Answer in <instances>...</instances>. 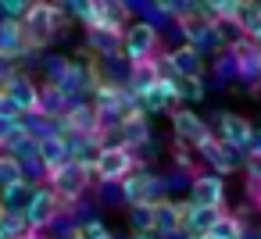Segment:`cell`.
<instances>
[{
	"instance_id": "1",
	"label": "cell",
	"mask_w": 261,
	"mask_h": 239,
	"mask_svg": "<svg viewBox=\"0 0 261 239\" xmlns=\"http://www.w3.org/2000/svg\"><path fill=\"white\" fill-rule=\"evenodd\" d=\"M93 168L90 164H79V161H68L65 168H58V171H50L47 175V186L58 193V200H61V207L65 211H72L90 189H93Z\"/></svg>"
},
{
	"instance_id": "2",
	"label": "cell",
	"mask_w": 261,
	"mask_h": 239,
	"mask_svg": "<svg viewBox=\"0 0 261 239\" xmlns=\"http://www.w3.org/2000/svg\"><path fill=\"white\" fill-rule=\"evenodd\" d=\"M158 54H161V33L150 29L147 22H129V29L122 36V57L129 61V68L147 65Z\"/></svg>"
},
{
	"instance_id": "3",
	"label": "cell",
	"mask_w": 261,
	"mask_h": 239,
	"mask_svg": "<svg viewBox=\"0 0 261 239\" xmlns=\"http://www.w3.org/2000/svg\"><path fill=\"white\" fill-rule=\"evenodd\" d=\"M136 168H140V157H136L129 146H122V143H108V146L97 154V161H93L97 182H125Z\"/></svg>"
},
{
	"instance_id": "4",
	"label": "cell",
	"mask_w": 261,
	"mask_h": 239,
	"mask_svg": "<svg viewBox=\"0 0 261 239\" xmlns=\"http://www.w3.org/2000/svg\"><path fill=\"white\" fill-rule=\"evenodd\" d=\"M61 211L65 207H61V200L50 186H33V196H29L22 218H25L29 232H50V225L61 218Z\"/></svg>"
},
{
	"instance_id": "5",
	"label": "cell",
	"mask_w": 261,
	"mask_h": 239,
	"mask_svg": "<svg viewBox=\"0 0 261 239\" xmlns=\"http://www.w3.org/2000/svg\"><path fill=\"white\" fill-rule=\"evenodd\" d=\"M168 122H172V136H175V143H186V146H200L207 136H215V132L207 129V122H204L193 107H172Z\"/></svg>"
},
{
	"instance_id": "6",
	"label": "cell",
	"mask_w": 261,
	"mask_h": 239,
	"mask_svg": "<svg viewBox=\"0 0 261 239\" xmlns=\"http://www.w3.org/2000/svg\"><path fill=\"white\" fill-rule=\"evenodd\" d=\"M197 150V157L215 171V175H232L236 168H243V154H236V150H229L218 136H207L200 146H193Z\"/></svg>"
},
{
	"instance_id": "7",
	"label": "cell",
	"mask_w": 261,
	"mask_h": 239,
	"mask_svg": "<svg viewBox=\"0 0 261 239\" xmlns=\"http://www.w3.org/2000/svg\"><path fill=\"white\" fill-rule=\"evenodd\" d=\"M190 203L211 207V211H225V178L215 175V171H197L193 186H190Z\"/></svg>"
},
{
	"instance_id": "8",
	"label": "cell",
	"mask_w": 261,
	"mask_h": 239,
	"mask_svg": "<svg viewBox=\"0 0 261 239\" xmlns=\"http://www.w3.org/2000/svg\"><path fill=\"white\" fill-rule=\"evenodd\" d=\"M250 132H254L250 118H243V114H236V111H222V114H218V139H222L229 150L247 154Z\"/></svg>"
},
{
	"instance_id": "9",
	"label": "cell",
	"mask_w": 261,
	"mask_h": 239,
	"mask_svg": "<svg viewBox=\"0 0 261 239\" xmlns=\"http://www.w3.org/2000/svg\"><path fill=\"white\" fill-rule=\"evenodd\" d=\"M4 97L18 107V114H22V118L40 111V86H36V82H33V75H25V72H18V75L4 86Z\"/></svg>"
},
{
	"instance_id": "10",
	"label": "cell",
	"mask_w": 261,
	"mask_h": 239,
	"mask_svg": "<svg viewBox=\"0 0 261 239\" xmlns=\"http://www.w3.org/2000/svg\"><path fill=\"white\" fill-rule=\"evenodd\" d=\"M140 111L150 118V114H172V104H179V97H175V82L172 79H158L140 100Z\"/></svg>"
},
{
	"instance_id": "11",
	"label": "cell",
	"mask_w": 261,
	"mask_h": 239,
	"mask_svg": "<svg viewBox=\"0 0 261 239\" xmlns=\"http://www.w3.org/2000/svg\"><path fill=\"white\" fill-rule=\"evenodd\" d=\"M165 54H168V65H172L175 79H204V57L193 47L179 43V47H168Z\"/></svg>"
},
{
	"instance_id": "12",
	"label": "cell",
	"mask_w": 261,
	"mask_h": 239,
	"mask_svg": "<svg viewBox=\"0 0 261 239\" xmlns=\"http://www.w3.org/2000/svg\"><path fill=\"white\" fill-rule=\"evenodd\" d=\"M150 139H154V136H150V122H147L143 111H133V114L122 122V129H118V143L129 146L133 154H136L140 146H147Z\"/></svg>"
},
{
	"instance_id": "13",
	"label": "cell",
	"mask_w": 261,
	"mask_h": 239,
	"mask_svg": "<svg viewBox=\"0 0 261 239\" xmlns=\"http://www.w3.org/2000/svg\"><path fill=\"white\" fill-rule=\"evenodd\" d=\"M222 211H211V207H197L190 200H182V228L193 235V239H204L211 232V225L218 221Z\"/></svg>"
},
{
	"instance_id": "14",
	"label": "cell",
	"mask_w": 261,
	"mask_h": 239,
	"mask_svg": "<svg viewBox=\"0 0 261 239\" xmlns=\"http://www.w3.org/2000/svg\"><path fill=\"white\" fill-rule=\"evenodd\" d=\"M182 228V200H161L154 207V235L165 239Z\"/></svg>"
},
{
	"instance_id": "15",
	"label": "cell",
	"mask_w": 261,
	"mask_h": 239,
	"mask_svg": "<svg viewBox=\"0 0 261 239\" xmlns=\"http://www.w3.org/2000/svg\"><path fill=\"white\" fill-rule=\"evenodd\" d=\"M29 54V43H25V33L18 22H4L0 25V57H8V61H18Z\"/></svg>"
},
{
	"instance_id": "16",
	"label": "cell",
	"mask_w": 261,
	"mask_h": 239,
	"mask_svg": "<svg viewBox=\"0 0 261 239\" xmlns=\"http://www.w3.org/2000/svg\"><path fill=\"white\" fill-rule=\"evenodd\" d=\"M68 107H72V100L58 89V86H40V111L36 114H43L47 122H61L65 114H68Z\"/></svg>"
},
{
	"instance_id": "17",
	"label": "cell",
	"mask_w": 261,
	"mask_h": 239,
	"mask_svg": "<svg viewBox=\"0 0 261 239\" xmlns=\"http://www.w3.org/2000/svg\"><path fill=\"white\" fill-rule=\"evenodd\" d=\"M40 161H43L47 175L58 171V168H65V164L72 161V154H68V139H65V136H50V139H43V143H40Z\"/></svg>"
},
{
	"instance_id": "18",
	"label": "cell",
	"mask_w": 261,
	"mask_h": 239,
	"mask_svg": "<svg viewBox=\"0 0 261 239\" xmlns=\"http://www.w3.org/2000/svg\"><path fill=\"white\" fill-rule=\"evenodd\" d=\"M86 47L97 54V61H108V57L122 54V40L111 36V33H86Z\"/></svg>"
},
{
	"instance_id": "19",
	"label": "cell",
	"mask_w": 261,
	"mask_h": 239,
	"mask_svg": "<svg viewBox=\"0 0 261 239\" xmlns=\"http://www.w3.org/2000/svg\"><path fill=\"white\" fill-rule=\"evenodd\" d=\"M243 232H247V225H243L236 214L222 211V214H218V221L211 225V232H207V235H215V239H243Z\"/></svg>"
},
{
	"instance_id": "20",
	"label": "cell",
	"mask_w": 261,
	"mask_h": 239,
	"mask_svg": "<svg viewBox=\"0 0 261 239\" xmlns=\"http://www.w3.org/2000/svg\"><path fill=\"white\" fill-rule=\"evenodd\" d=\"M240 29H243V36H247V40L261 50V4H243Z\"/></svg>"
},
{
	"instance_id": "21",
	"label": "cell",
	"mask_w": 261,
	"mask_h": 239,
	"mask_svg": "<svg viewBox=\"0 0 261 239\" xmlns=\"http://www.w3.org/2000/svg\"><path fill=\"white\" fill-rule=\"evenodd\" d=\"M25 182V171H22V161H15L11 154H0V193L4 189H15Z\"/></svg>"
},
{
	"instance_id": "22",
	"label": "cell",
	"mask_w": 261,
	"mask_h": 239,
	"mask_svg": "<svg viewBox=\"0 0 261 239\" xmlns=\"http://www.w3.org/2000/svg\"><path fill=\"white\" fill-rule=\"evenodd\" d=\"M129 228H133V235H154V207L150 203L129 207Z\"/></svg>"
},
{
	"instance_id": "23",
	"label": "cell",
	"mask_w": 261,
	"mask_h": 239,
	"mask_svg": "<svg viewBox=\"0 0 261 239\" xmlns=\"http://www.w3.org/2000/svg\"><path fill=\"white\" fill-rule=\"evenodd\" d=\"M29 196H33V186H29V182H22V186H15V189H4V193H0V207L22 214V211H25V203H29Z\"/></svg>"
},
{
	"instance_id": "24",
	"label": "cell",
	"mask_w": 261,
	"mask_h": 239,
	"mask_svg": "<svg viewBox=\"0 0 261 239\" xmlns=\"http://www.w3.org/2000/svg\"><path fill=\"white\" fill-rule=\"evenodd\" d=\"M175 82V97H179V104L186 107V104H197V100H204V79H172Z\"/></svg>"
},
{
	"instance_id": "25",
	"label": "cell",
	"mask_w": 261,
	"mask_h": 239,
	"mask_svg": "<svg viewBox=\"0 0 261 239\" xmlns=\"http://www.w3.org/2000/svg\"><path fill=\"white\" fill-rule=\"evenodd\" d=\"M25 232H29V225H25L22 214L0 207V239H18V235H25Z\"/></svg>"
},
{
	"instance_id": "26",
	"label": "cell",
	"mask_w": 261,
	"mask_h": 239,
	"mask_svg": "<svg viewBox=\"0 0 261 239\" xmlns=\"http://www.w3.org/2000/svg\"><path fill=\"white\" fill-rule=\"evenodd\" d=\"M211 75H215V86H229V79H236V57L225 50L211 61Z\"/></svg>"
},
{
	"instance_id": "27",
	"label": "cell",
	"mask_w": 261,
	"mask_h": 239,
	"mask_svg": "<svg viewBox=\"0 0 261 239\" xmlns=\"http://www.w3.org/2000/svg\"><path fill=\"white\" fill-rule=\"evenodd\" d=\"M172 164H175V171H190V175H197V150L186 146V143H175V139H172Z\"/></svg>"
},
{
	"instance_id": "28",
	"label": "cell",
	"mask_w": 261,
	"mask_h": 239,
	"mask_svg": "<svg viewBox=\"0 0 261 239\" xmlns=\"http://www.w3.org/2000/svg\"><path fill=\"white\" fill-rule=\"evenodd\" d=\"M190 186H193V175L190 171H168L165 175V189H168V200H179V196H190Z\"/></svg>"
},
{
	"instance_id": "29",
	"label": "cell",
	"mask_w": 261,
	"mask_h": 239,
	"mask_svg": "<svg viewBox=\"0 0 261 239\" xmlns=\"http://www.w3.org/2000/svg\"><path fill=\"white\" fill-rule=\"evenodd\" d=\"M68 61H72V57H65V54H47V57H43V75H47V86H58V82L65 79Z\"/></svg>"
},
{
	"instance_id": "30",
	"label": "cell",
	"mask_w": 261,
	"mask_h": 239,
	"mask_svg": "<svg viewBox=\"0 0 261 239\" xmlns=\"http://www.w3.org/2000/svg\"><path fill=\"white\" fill-rule=\"evenodd\" d=\"M97 203L100 207H125L122 182H97Z\"/></svg>"
},
{
	"instance_id": "31",
	"label": "cell",
	"mask_w": 261,
	"mask_h": 239,
	"mask_svg": "<svg viewBox=\"0 0 261 239\" xmlns=\"http://www.w3.org/2000/svg\"><path fill=\"white\" fill-rule=\"evenodd\" d=\"M22 136V118H4L0 114V150H4L11 139H18Z\"/></svg>"
},
{
	"instance_id": "32",
	"label": "cell",
	"mask_w": 261,
	"mask_h": 239,
	"mask_svg": "<svg viewBox=\"0 0 261 239\" xmlns=\"http://www.w3.org/2000/svg\"><path fill=\"white\" fill-rule=\"evenodd\" d=\"M243 171L250 182H261V154H247L243 157Z\"/></svg>"
},
{
	"instance_id": "33",
	"label": "cell",
	"mask_w": 261,
	"mask_h": 239,
	"mask_svg": "<svg viewBox=\"0 0 261 239\" xmlns=\"http://www.w3.org/2000/svg\"><path fill=\"white\" fill-rule=\"evenodd\" d=\"M18 75V68H15V61H8V57H0V93H4V86L11 82Z\"/></svg>"
},
{
	"instance_id": "34",
	"label": "cell",
	"mask_w": 261,
	"mask_h": 239,
	"mask_svg": "<svg viewBox=\"0 0 261 239\" xmlns=\"http://www.w3.org/2000/svg\"><path fill=\"white\" fill-rule=\"evenodd\" d=\"M247 154H261V129H254L250 132V143H247ZM243 154V157H247Z\"/></svg>"
},
{
	"instance_id": "35",
	"label": "cell",
	"mask_w": 261,
	"mask_h": 239,
	"mask_svg": "<svg viewBox=\"0 0 261 239\" xmlns=\"http://www.w3.org/2000/svg\"><path fill=\"white\" fill-rule=\"evenodd\" d=\"M165 239H193V235H190L186 228H179V232H172V235H165Z\"/></svg>"
},
{
	"instance_id": "36",
	"label": "cell",
	"mask_w": 261,
	"mask_h": 239,
	"mask_svg": "<svg viewBox=\"0 0 261 239\" xmlns=\"http://www.w3.org/2000/svg\"><path fill=\"white\" fill-rule=\"evenodd\" d=\"M47 232H25V235H18V239H43Z\"/></svg>"
},
{
	"instance_id": "37",
	"label": "cell",
	"mask_w": 261,
	"mask_h": 239,
	"mask_svg": "<svg viewBox=\"0 0 261 239\" xmlns=\"http://www.w3.org/2000/svg\"><path fill=\"white\" fill-rule=\"evenodd\" d=\"M97 239H118V235H115V232H104V235H97Z\"/></svg>"
},
{
	"instance_id": "38",
	"label": "cell",
	"mask_w": 261,
	"mask_h": 239,
	"mask_svg": "<svg viewBox=\"0 0 261 239\" xmlns=\"http://www.w3.org/2000/svg\"><path fill=\"white\" fill-rule=\"evenodd\" d=\"M129 239H158V235H129Z\"/></svg>"
},
{
	"instance_id": "39",
	"label": "cell",
	"mask_w": 261,
	"mask_h": 239,
	"mask_svg": "<svg viewBox=\"0 0 261 239\" xmlns=\"http://www.w3.org/2000/svg\"><path fill=\"white\" fill-rule=\"evenodd\" d=\"M204 239H215V235H204Z\"/></svg>"
}]
</instances>
